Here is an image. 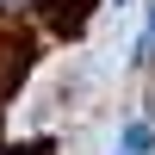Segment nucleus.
Listing matches in <instances>:
<instances>
[{
	"label": "nucleus",
	"instance_id": "f03ea898",
	"mask_svg": "<svg viewBox=\"0 0 155 155\" xmlns=\"http://www.w3.org/2000/svg\"><path fill=\"white\" fill-rule=\"evenodd\" d=\"M44 0H0V12H37Z\"/></svg>",
	"mask_w": 155,
	"mask_h": 155
},
{
	"label": "nucleus",
	"instance_id": "f257e3e1",
	"mask_svg": "<svg viewBox=\"0 0 155 155\" xmlns=\"http://www.w3.org/2000/svg\"><path fill=\"white\" fill-rule=\"evenodd\" d=\"M118 155H155V124H149V118L124 124V149H118Z\"/></svg>",
	"mask_w": 155,
	"mask_h": 155
}]
</instances>
